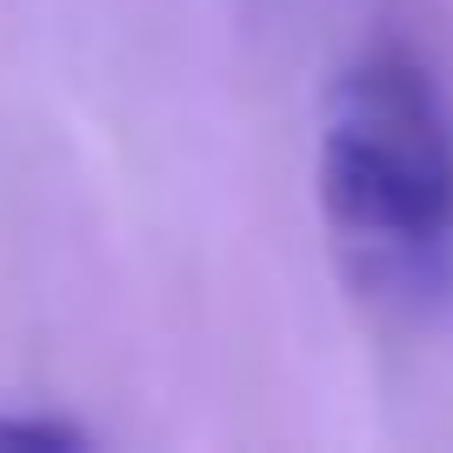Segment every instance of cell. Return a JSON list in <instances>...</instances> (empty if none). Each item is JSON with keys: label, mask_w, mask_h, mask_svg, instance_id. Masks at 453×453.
Segmentation results:
<instances>
[{"label": "cell", "mask_w": 453, "mask_h": 453, "mask_svg": "<svg viewBox=\"0 0 453 453\" xmlns=\"http://www.w3.org/2000/svg\"><path fill=\"white\" fill-rule=\"evenodd\" d=\"M14 447H27V453H73V447H87V426L54 420V413H0V453H14Z\"/></svg>", "instance_id": "7a4b0ae2"}, {"label": "cell", "mask_w": 453, "mask_h": 453, "mask_svg": "<svg viewBox=\"0 0 453 453\" xmlns=\"http://www.w3.org/2000/svg\"><path fill=\"white\" fill-rule=\"evenodd\" d=\"M313 200L340 273L373 313L453 320V107L413 47H360L334 73Z\"/></svg>", "instance_id": "6da1fadb"}]
</instances>
